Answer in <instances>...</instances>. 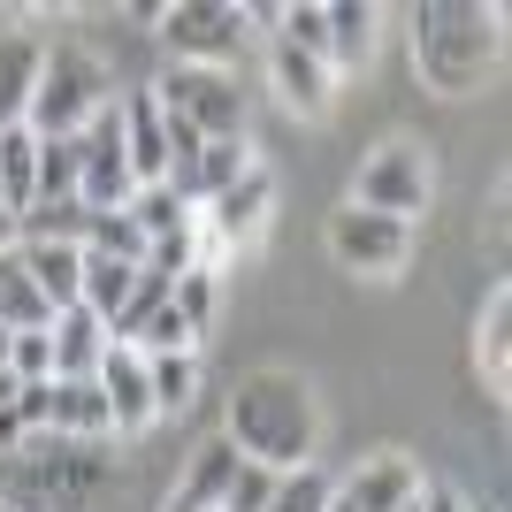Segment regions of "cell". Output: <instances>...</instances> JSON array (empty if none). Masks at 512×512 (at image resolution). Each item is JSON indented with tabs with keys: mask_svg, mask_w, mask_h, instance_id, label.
I'll list each match as a JSON object with an SVG mask.
<instances>
[{
	"mask_svg": "<svg viewBox=\"0 0 512 512\" xmlns=\"http://www.w3.org/2000/svg\"><path fill=\"white\" fill-rule=\"evenodd\" d=\"M31 199H39V130L16 123V130H0V214L23 222Z\"/></svg>",
	"mask_w": 512,
	"mask_h": 512,
	"instance_id": "cell-17",
	"label": "cell"
},
{
	"mask_svg": "<svg viewBox=\"0 0 512 512\" xmlns=\"http://www.w3.org/2000/svg\"><path fill=\"white\" fill-rule=\"evenodd\" d=\"M123 153H130V176H138V184H161V176H169V130H161L153 92L123 100Z\"/></svg>",
	"mask_w": 512,
	"mask_h": 512,
	"instance_id": "cell-16",
	"label": "cell"
},
{
	"mask_svg": "<svg viewBox=\"0 0 512 512\" xmlns=\"http://www.w3.org/2000/svg\"><path fill=\"white\" fill-rule=\"evenodd\" d=\"M153 100L169 115H184L199 138H245V92H237L230 69H184L176 62V69H161Z\"/></svg>",
	"mask_w": 512,
	"mask_h": 512,
	"instance_id": "cell-5",
	"label": "cell"
},
{
	"mask_svg": "<svg viewBox=\"0 0 512 512\" xmlns=\"http://www.w3.org/2000/svg\"><path fill=\"white\" fill-rule=\"evenodd\" d=\"M497 54V16L482 8H421L413 16V62L436 92H474Z\"/></svg>",
	"mask_w": 512,
	"mask_h": 512,
	"instance_id": "cell-2",
	"label": "cell"
},
{
	"mask_svg": "<svg viewBox=\"0 0 512 512\" xmlns=\"http://www.w3.org/2000/svg\"><path fill=\"white\" fill-rule=\"evenodd\" d=\"M169 291H176L169 276H153V268H138V283H130V299H123V314L107 321V337H115V344H130V337H138V329H146L153 314H161V306H169Z\"/></svg>",
	"mask_w": 512,
	"mask_h": 512,
	"instance_id": "cell-27",
	"label": "cell"
},
{
	"mask_svg": "<svg viewBox=\"0 0 512 512\" xmlns=\"http://www.w3.org/2000/svg\"><path fill=\"white\" fill-rule=\"evenodd\" d=\"M169 306L184 314V329H192V337H207V321H214V268H207V260H199L192 276H176Z\"/></svg>",
	"mask_w": 512,
	"mask_h": 512,
	"instance_id": "cell-33",
	"label": "cell"
},
{
	"mask_svg": "<svg viewBox=\"0 0 512 512\" xmlns=\"http://www.w3.org/2000/svg\"><path fill=\"white\" fill-rule=\"evenodd\" d=\"M413 512H474L467 497L451 490V482H421V497H413Z\"/></svg>",
	"mask_w": 512,
	"mask_h": 512,
	"instance_id": "cell-38",
	"label": "cell"
},
{
	"mask_svg": "<svg viewBox=\"0 0 512 512\" xmlns=\"http://www.w3.org/2000/svg\"><path fill=\"white\" fill-rule=\"evenodd\" d=\"M276 39H291L299 54H314L321 69H329V8H283V31Z\"/></svg>",
	"mask_w": 512,
	"mask_h": 512,
	"instance_id": "cell-35",
	"label": "cell"
},
{
	"mask_svg": "<svg viewBox=\"0 0 512 512\" xmlns=\"http://www.w3.org/2000/svg\"><path fill=\"white\" fill-rule=\"evenodd\" d=\"M0 367H8V329H0Z\"/></svg>",
	"mask_w": 512,
	"mask_h": 512,
	"instance_id": "cell-42",
	"label": "cell"
},
{
	"mask_svg": "<svg viewBox=\"0 0 512 512\" xmlns=\"http://www.w3.org/2000/svg\"><path fill=\"white\" fill-rule=\"evenodd\" d=\"M16 421L39 436V428H54V383H23L16 390Z\"/></svg>",
	"mask_w": 512,
	"mask_h": 512,
	"instance_id": "cell-37",
	"label": "cell"
},
{
	"mask_svg": "<svg viewBox=\"0 0 512 512\" xmlns=\"http://www.w3.org/2000/svg\"><path fill=\"white\" fill-rule=\"evenodd\" d=\"M77 176H85V153H77V138H39V199H31V207L77 199Z\"/></svg>",
	"mask_w": 512,
	"mask_h": 512,
	"instance_id": "cell-25",
	"label": "cell"
},
{
	"mask_svg": "<svg viewBox=\"0 0 512 512\" xmlns=\"http://www.w3.org/2000/svg\"><path fill=\"white\" fill-rule=\"evenodd\" d=\"M46 54L31 39H0V130H16L31 115V92H39Z\"/></svg>",
	"mask_w": 512,
	"mask_h": 512,
	"instance_id": "cell-18",
	"label": "cell"
},
{
	"mask_svg": "<svg viewBox=\"0 0 512 512\" xmlns=\"http://www.w3.org/2000/svg\"><path fill=\"white\" fill-rule=\"evenodd\" d=\"M268 497H276V474L245 459V467H237V482H230V505H222V512H268Z\"/></svg>",
	"mask_w": 512,
	"mask_h": 512,
	"instance_id": "cell-36",
	"label": "cell"
},
{
	"mask_svg": "<svg viewBox=\"0 0 512 512\" xmlns=\"http://www.w3.org/2000/svg\"><path fill=\"white\" fill-rule=\"evenodd\" d=\"M245 169H260L245 138H207V146H199V161H184V169H169V176H161V184H169V192H176V199H184V207L199 214V207H207L214 192H230V184H237V176H245Z\"/></svg>",
	"mask_w": 512,
	"mask_h": 512,
	"instance_id": "cell-11",
	"label": "cell"
},
{
	"mask_svg": "<svg viewBox=\"0 0 512 512\" xmlns=\"http://www.w3.org/2000/svg\"><path fill=\"white\" fill-rule=\"evenodd\" d=\"M237 16H245V23H268V31H283V8H276V0H253V8H237Z\"/></svg>",
	"mask_w": 512,
	"mask_h": 512,
	"instance_id": "cell-40",
	"label": "cell"
},
{
	"mask_svg": "<svg viewBox=\"0 0 512 512\" xmlns=\"http://www.w3.org/2000/svg\"><path fill=\"white\" fill-rule=\"evenodd\" d=\"M100 360H107V321L85 306L54 314V383H92Z\"/></svg>",
	"mask_w": 512,
	"mask_h": 512,
	"instance_id": "cell-14",
	"label": "cell"
},
{
	"mask_svg": "<svg viewBox=\"0 0 512 512\" xmlns=\"http://www.w3.org/2000/svg\"><path fill=\"white\" fill-rule=\"evenodd\" d=\"M85 253H107V260H130V268H146V230H138L130 214H92Z\"/></svg>",
	"mask_w": 512,
	"mask_h": 512,
	"instance_id": "cell-31",
	"label": "cell"
},
{
	"mask_svg": "<svg viewBox=\"0 0 512 512\" xmlns=\"http://www.w3.org/2000/svg\"><path fill=\"white\" fill-rule=\"evenodd\" d=\"M153 23H161V39H169V54L184 69H222L237 54V39H245V16L222 8V0H176Z\"/></svg>",
	"mask_w": 512,
	"mask_h": 512,
	"instance_id": "cell-6",
	"label": "cell"
},
{
	"mask_svg": "<svg viewBox=\"0 0 512 512\" xmlns=\"http://www.w3.org/2000/svg\"><path fill=\"white\" fill-rule=\"evenodd\" d=\"M329 253H337L344 268H360V276H390V268H406V253H413V222L344 207V214H329Z\"/></svg>",
	"mask_w": 512,
	"mask_h": 512,
	"instance_id": "cell-8",
	"label": "cell"
},
{
	"mask_svg": "<svg viewBox=\"0 0 512 512\" xmlns=\"http://www.w3.org/2000/svg\"><path fill=\"white\" fill-rule=\"evenodd\" d=\"M314 436H321V413H314V390L291 375V367H260L230 390V444L268 474H299L314 467Z\"/></svg>",
	"mask_w": 512,
	"mask_h": 512,
	"instance_id": "cell-1",
	"label": "cell"
},
{
	"mask_svg": "<svg viewBox=\"0 0 512 512\" xmlns=\"http://www.w3.org/2000/svg\"><path fill=\"white\" fill-rule=\"evenodd\" d=\"M329 474L321 467H299V474H276V497H268V512H329Z\"/></svg>",
	"mask_w": 512,
	"mask_h": 512,
	"instance_id": "cell-32",
	"label": "cell"
},
{
	"mask_svg": "<svg viewBox=\"0 0 512 512\" xmlns=\"http://www.w3.org/2000/svg\"><path fill=\"white\" fill-rule=\"evenodd\" d=\"M130 283H138V268L130 260H107V253H85V314H100V321H115L123 314V299H130Z\"/></svg>",
	"mask_w": 512,
	"mask_h": 512,
	"instance_id": "cell-23",
	"label": "cell"
},
{
	"mask_svg": "<svg viewBox=\"0 0 512 512\" xmlns=\"http://www.w3.org/2000/svg\"><path fill=\"white\" fill-rule=\"evenodd\" d=\"M237 467H245V451H237L230 436L199 444V451H192V474H184V490L169 497V512H222V505H230Z\"/></svg>",
	"mask_w": 512,
	"mask_h": 512,
	"instance_id": "cell-13",
	"label": "cell"
},
{
	"mask_svg": "<svg viewBox=\"0 0 512 512\" xmlns=\"http://www.w3.org/2000/svg\"><path fill=\"white\" fill-rule=\"evenodd\" d=\"M16 390H23V383H16V375H8V367H0V413L16 406Z\"/></svg>",
	"mask_w": 512,
	"mask_h": 512,
	"instance_id": "cell-41",
	"label": "cell"
},
{
	"mask_svg": "<svg viewBox=\"0 0 512 512\" xmlns=\"http://www.w3.org/2000/svg\"><path fill=\"white\" fill-rule=\"evenodd\" d=\"M54 321V306L39 299V283H31V268H23L16 245H0V329H46Z\"/></svg>",
	"mask_w": 512,
	"mask_h": 512,
	"instance_id": "cell-20",
	"label": "cell"
},
{
	"mask_svg": "<svg viewBox=\"0 0 512 512\" xmlns=\"http://www.w3.org/2000/svg\"><path fill=\"white\" fill-rule=\"evenodd\" d=\"M146 383H153V413H184L199 398V352H161V360H146Z\"/></svg>",
	"mask_w": 512,
	"mask_h": 512,
	"instance_id": "cell-24",
	"label": "cell"
},
{
	"mask_svg": "<svg viewBox=\"0 0 512 512\" xmlns=\"http://www.w3.org/2000/svg\"><path fill=\"white\" fill-rule=\"evenodd\" d=\"M23 444H31V428H23L16 406H8V413H0V451H23Z\"/></svg>",
	"mask_w": 512,
	"mask_h": 512,
	"instance_id": "cell-39",
	"label": "cell"
},
{
	"mask_svg": "<svg viewBox=\"0 0 512 512\" xmlns=\"http://www.w3.org/2000/svg\"><path fill=\"white\" fill-rule=\"evenodd\" d=\"M123 214L138 222V230H146V245H153V237H169V230H184V222H192V207H184V199H176L169 184H138Z\"/></svg>",
	"mask_w": 512,
	"mask_h": 512,
	"instance_id": "cell-28",
	"label": "cell"
},
{
	"mask_svg": "<svg viewBox=\"0 0 512 512\" xmlns=\"http://www.w3.org/2000/svg\"><path fill=\"white\" fill-rule=\"evenodd\" d=\"M268 77H276V92H283V107H291V115H306V123H321V115H329V69H321L314 54H299L291 39L268 46Z\"/></svg>",
	"mask_w": 512,
	"mask_h": 512,
	"instance_id": "cell-15",
	"label": "cell"
},
{
	"mask_svg": "<svg viewBox=\"0 0 512 512\" xmlns=\"http://www.w3.org/2000/svg\"><path fill=\"white\" fill-rule=\"evenodd\" d=\"M115 413H107L100 383H54V436H107Z\"/></svg>",
	"mask_w": 512,
	"mask_h": 512,
	"instance_id": "cell-22",
	"label": "cell"
},
{
	"mask_svg": "<svg viewBox=\"0 0 512 512\" xmlns=\"http://www.w3.org/2000/svg\"><path fill=\"white\" fill-rule=\"evenodd\" d=\"M268 214H276V176L245 169L230 192H214L207 207H199V237H207V253H245V245H260Z\"/></svg>",
	"mask_w": 512,
	"mask_h": 512,
	"instance_id": "cell-7",
	"label": "cell"
},
{
	"mask_svg": "<svg viewBox=\"0 0 512 512\" xmlns=\"http://www.w3.org/2000/svg\"><path fill=\"white\" fill-rule=\"evenodd\" d=\"M0 512H23V505H16V497H0Z\"/></svg>",
	"mask_w": 512,
	"mask_h": 512,
	"instance_id": "cell-43",
	"label": "cell"
},
{
	"mask_svg": "<svg viewBox=\"0 0 512 512\" xmlns=\"http://www.w3.org/2000/svg\"><path fill=\"white\" fill-rule=\"evenodd\" d=\"M23 268H31V283H39V299L54 306V314H69V306L85 299V245H46V237H16Z\"/></svg>",
	"mask_w": 512,
	"mask_h": 512,
	"instance_id": "cell-12",
	"label": "cell"
},
{
	"mask_svg": "<svg viewBox=\"0 0 512 512\" xmlns=\"http://www.w3.org/2000/svg\"><path fill=\"white\" fill-rule=\"evenodd\" d=\"M100 398L107 413H115V436H138V428H153L161 413H153V383H146V352H130V344L107 337V360H100Z\"/></svg>",
	"mask_w": 512,
	"mask_h": 512,
	"instance_id": "cell-9",
	"label": "cell"
},
{
	"mask_svg": "<svg viewBox=\"0 0 512 512\" xmlns=\"http://www.w3.org/2000/svg\"><path fill=\"white\" fill-rule=\"evenodd\" d=\"M8 375L16 383H54V321L46 329H8Z\"/></svg>",
	"mask_w": 512,
	"mask_h": 512,
	"instance_id": "cell-29",
	"label": "cell"
},
{
	"mask_svg": "<svg viewBox=\"0 0 512 512\" xmlns=\"http://www.w3.org/2000/svg\"><path fill=\"white\" fill-rule=\"evenodd\" d=\"M130 352H146V360H161V352H199V337L184 329V314H176V306H161V314L130 337Z\"/></svg>",
	"mask_w": 512,
	"mask_h": 512,
	"instance_id": "cell-34",
	"label": "cell"
},
{
	"mask_svg": "<svg viewBox=\"0 0 512 512\" xmlns=\"http://www.w3.org/2000/svg\"><path fill=\"white\" fill-rule=\"evenodd\" d=\"M107 100H115V85H107L100 54H85V46H54L46 69H39V92H31L23 130H39V138H77Z\"/></svg>",
	"mask_w": 512,
	"mask_h": 512,
	"instance_id": "cell-3",
	"label": "cell"
},
{
	"mask_svg": "<svg viewBox=\"0 0 512 512\" xmlns=\"http://www.w3.org/2000/svg\"><path fill=\"white\" fill-rule=\"evenodd\" d=\"M199 253H207V237H199V214H192L184 230H169V237H153V245H146V268L176 283V276H192V268H199Z\"/></svg>",
	"mask_w": 512,
	"mask_h": 512,
	"instance_id": "cell-30",
	"label": "cell"
},
{
	"mask_svg": "<svg viewBox=\"0 0 512 512\" xmlns=\"http://www.w3.org/2000/svg\"><path fill=\"white\" fill-rule=\"evenodd\" d=\"M375 8L367 0H337L329 8V69H367V54H375Z\"/></svg>",
	"mask_w": 512,
	"mask_h": 512,
	"instance_id": "cell-21",
	"label": "cell"
},
{
	"mask_svg": "<svg viewBox=\"0 0 512 512\" xmlns=\"http://www.w3.org/2000/svg\"><path fill=\"white\" fill-rule=\"evenodd\" d=\"M474 360H482L490 390H512V291L505 283L490 291V306H482V321H474Z\"/></svg>",
	"mask_w": 512,
	"mask_h": 512,
	"instance_id": "cell-19",
	"label": "cell"
},
{
	"mask_svg": "<svg viewBox=\"0 0 512 512\" xmlns=\"http://www.w3.org/2000/svg\"><path fill=\"white\" fill-rule=\"evenodd\" d=\"M337 497L352 512H398L421 497V467H413L406 451H375V459H360V467L337 482Z\"/></svg>",
	"mask_w": 512,
	"mask_h": 512,
	"instance_id": "cell-10",
	"label": "cell"
},
{
	"mask_svg": "<svg viewBox=\"0 0 512 512\" xmlns=\"http://www.w3.org/2000/svg\"><path fill=\"white\" fill-rule=\"evenodd\" d=\"M428 192H436V176H428V146H413V138L375 146V153L360 161V176H352V207L390 214V222L428 214Z\"/></svg>",
	"mask_w": 512,
	"mask_h": 512,
	"instance_id": "cell-4",
	"label": "cell"
},
{
	"mask_svg": "<svg viewBox=\"0 0 512 512\" xmlns=\"http://www.w3.org/2000/svg\"><path fill=\"white\" fill-rule=\"evenodd\" d=\"M23 237H46V245H85V237H92V207H85V199L31 207V214H23Z\"/></svg>",
	"mask_w": 512,
	"mask_h": 512,
	"instance_id": "cell-26",
	"label": "cell"
}]
</instances>
